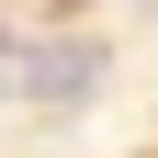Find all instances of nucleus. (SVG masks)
Masks as SVG:
<instances>
[{"label": "nucleus", "mask_w": 158, "mask_h": 158, "mask_svg": "<svg viewBox=\"0 0 158 158\" xmlns=\"http://www.w3.org/2000/svg\"><path fill=\"white\" fill-rule=\"evenodd\" d=\"M90 79H102L90 45H34V56H23V90H34V102H79Z\"/></svg>", "instance_id": "nucleus-1"}]
</instances>
